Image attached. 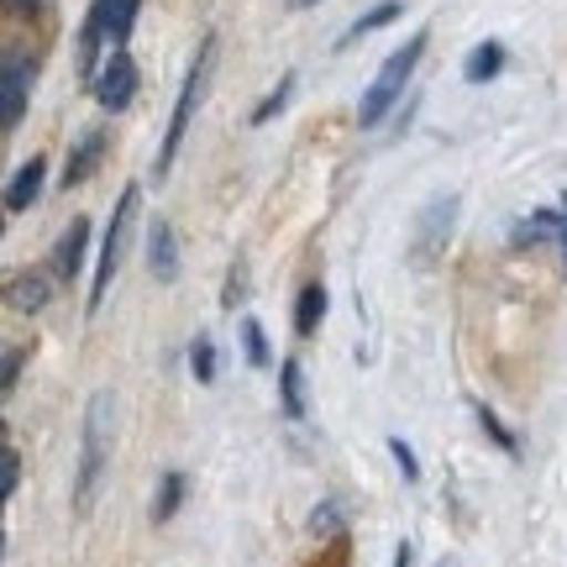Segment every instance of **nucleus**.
Segmentation results:
<instances>
[{
	"mask_svg": "<svg viewBox=\"0 0 567 567\" xmlns=\"http://www.w3.org/2000/svg\"><path fill=\"white\" fill-rule=\"evenodd\" d=\"M289 95H295V74H284V80L274 84V90H268V101L258 105V111H252V126H268V122H274L284 105H289Z\"/></svg>",
	"mask_w": 567,
	"mask_h": 567,
	"instance_id": "obj_19",
	"label": "nucleus"
},
{
	"mask_svg": "<svg viewBox=\"0 0 567 567\" xmlns=\"http://www.w3.org/2000/svg\"><path fill=\"white\" fill-rule=\"evenodd\" d=\"M53 268H27V274H11L6 279V305L21 310V316H38L42 305L53 300V279H48Z\"/></svg>",
	"mask_w": 567,
	"mask_h": 567,
	"instance_id": "obj_8",
	"label": "nucleus"
},
{
	"mask_svg": "<svg viewBox=\"0 0 567 567\" xmlns=\"http://www.w3.org/2000/svg\"><path fill=\"white\" fill-rule=\"evenodd\" d=\"M210 74H216V38H205L200 53H195V63H189V80H184L179 105H174L168 132H163V153H158V163H153V174H158V179L174 168V158H179L184 132H189V122H195V111H200V101H205V90H210Z\"/></svg>",
	"mask_w": 567,
	"mask_h": 567,
	"instance_id": "obj_2",
	"label": "nucleus"
},
{
	"mask_svg": "<svg viewBox=\"0 0 567 567\" xmlns=\"http://www.w3.org/2000/svg\"><path fill=\"white\" fill-rule=\"evenodd\" d=\"M400 11H405L400 0H379V6H373L368 17H358V21H352V27H347V32H342V42H337V48H352V42H358V38H368V32H379V27H389V21L400 17Z\"/></svg>",
	"mask_w": 567,
	"mask_h": 567,
	"instance_id": "obj_17",
	"label": "nucleus"
},
{
	"mask_svg": "<svg viewBox=\"0 0 567 567\" xmlns=\"http://www.w3.org/2000/svg\"><path fill=\"white\" fill-rule=\"evenodd\" d=\"M473 415H478V425H484L488 436H494V442L505 446L509 457H515V452H520V442H515V431H509V425L499 421V415H494V410H488V405H473Z\"/></svg>",
	"mask_w": 567,
	"mask_h": 567,
	"instance_id": "obj_21",
	"label": "nucleus"
},
{
	"mask_svg": "<svg viewBox=\"0 0 567 567\" xmlns=\"http://www.w3.org/2000/svg\"><path fill=\"white\" fill-rule=\"evenodd\" d=\"M499 69H505V42H478L463 63V80L467 84H488Z\"/></svg>",
	"mask_w": 567,
	"mask_h": 567,
	"instance_id": "obj_16",
	"label": "nucleus"
},
{
	"mask_svg": "<svg viewBox=\"0 0 567 567\" xmlns=\"http://www.w3.org/2000/svg\"><path fill=\"white\" fill-rule=\"evenodd\" d=\"M243 352H247V363H252V368L274 363V358H268V337H264V326H258V321H243Z\"/></svg>",
	"mask_w": 567,
	"mask_h": 567,
	"instance_id": "obj_23",
	"label": "nucleus"
},
{
	"mask_svg": "<svg viewBox=\"0 0 567 567\" xmlns=\"http://www.w3.org/2000/svg\"><path fill=\"white\" fill-rule=\"evenodd\" d=\"M105 17V38H111V48H126V38H132V27H137V11L142 0H95Z\"/></svg>",
	"mask_w": 567,
	"mask_h": 567,
	"instance_id": "obj_13",
	"label": "nucleus"
},
{
	"mask_svg": "<svg viewBox=\"0 0 567 567\" xmlns=\"http://www.w3.org/2000/svg\"><path fill=\"white\" fill-rule=\"evenodd\" d=\"M425 32H415V38L405 42V48H394L384 59V69L373 74V84L363 90V101H358V122L363 126H379L394 111V101L405 95V84H410V74H415V63H421V53H425Z\"/></svg>",
	"mask_w": 567,
	"mask_h": 567,
	"instance_id": "obj_3",
	"label": "nucleus"
},
{
	"mask_svg": "<svg viewBox=\"0 0 567 567\" xmlns=\"http://www.w3.org/2000/svg\"><path fill=\"white\" fill-rule=\"evenodd\" d=\"M42 179H48V158H27L11 174V184H6V210L17 216V210H27V205L42 195Z\"/></svg>",
	"mask_w": 567,
	"mask_h": 567,
	"instance_id": "obj_11",
	"label": "nucleus"
},
{
	"mask_svg": "<svg viewBox=\"0 0 567 567\" xmlns=\"http://www.w3.org/2000/svg\"><path fill=\"white\" fill-rule=\"evenodd\" d=\"M21 6H38V0H21Z\"/></svg>",
	"mask_w": 567,
	"mask_h": 567,
	"instance_id": "obj_31",
	"label": "nucleus"
},
{
	"mask_svg": "<svg viewBox=\"0 0 567 567\" xmlns=\"http://www.w3.org/2000/svg\"><path fill=\"white\" fill-rule=\"evenodd\" d=\"M21 363H27V352H6V373H0V389H6V394L17 389V379H21Z\"/></svg>",
	"mask_w": 567,
	"mask_h": 567,
	"instance_id": "obj_26",
	"label": "nucleus"
},
{
	"mask_svg": "<svg viewBox=\"0 0 567 567\" xmlns=\"http://www.w3.org/2000/svg\"><path fill=\"white\" fill-rule=\"evenodd\" d=\"M105 158V132H84L80 147L69 153V163H63V189H74V184H84L95 168H101Z\"/></svg>",
	"mask_w": 567,
	"mask_h": 567,
	"instance_id": "obj_12",
	"label": "nucleus"
},
{
	"mask_svg": "<svg viewBox=\"0 0 567 567\" xmlns=\"http://www.w3.org/2000/svg\"><path fill=\"white\" fill-rule=\"evenodd\" d=\"M279 400L289 421H305V368L300 358H284L279 363Z\"/></svg>",
	"mask_w": 567,
	"mask_h": 567,
	"instance_id": "obj_14",
	"label": "nucleus"
},
{
	"mask_svg": "<svg viewBox=\"0 0 567 567\" xmlns=\"http://www.w3.org/2000/svg\"><path fill=\"white\" fill-rule=\"evenodd\" d=\"M457 195H436L425 200V210L415 216V237H410V268H431L452 243V226H457Z\"/></svg>",
	"mask_w": 567,
	"mask_h": 567,
	"instance_id": "obj_5",
	"label": "nucleus"
},
{
	"mask_svg": "<svg viewBox=\"0 0 567 567\" xmlns=\"http://www.w3.org/2000/svg\"><path fill=\"white\" fill-rule=\"evenodd\" d=\"M132 95H137V63H132V53H126V48H111L101 80H95V101H101L105 111H126V105H132Z\"/></svg>",
	"mask_w": 567,
	"mask_h": 567,
	"instance_id": "obj_6",
	"label": "nucleus"
},
{
	"mask_svg": "<svg viewBox=\"0 0 567 567\" xmlns=\"http://www.w3.org/2000/svg\"><path fill=\"white\" fill-rule=\"evenodd\" d=\"M243 295H247V279H243V264H237V268H231V284H226V295H221V305H226V310H231V305L243 300Z\"/></svg>",
	"mask_w": 567,
	"mask_h": 567,
	"instance_id": "obj_27",
	"label": "nucleus"
},
{
	"mask_svg": "<svg viewBox=\"0 0 567 567\" xmlns=\"http://www.w3.org/2000/svg\"><path fill=\"white\" fill-rule=\"evenodd\" d=\"M17 484H21V463H17V446L6 442V446H0V494L11 499V494H17Z\"/></svg>",
	"mask_w": 567,
	"mask_h": 567,
	"instance_id": "obj_24",
	"label": "nucleus"
},
{
	"mask_svg": "<svg viewBox=\"0 0 567 567\" xmlns=\"http://www.w3.org/2000/svg\"><path fill=\"white\" fill-rule=\"evenodd\" d=\"M147 274L158 284L179 279V237H174V226L163 221V216L147 226Z\"/></svg>",
	"mask_w": 567,
	"mask_h": 567,
	"instance_id": "obj_9",
	"label": "nucleus"
},
{
	"mask_svg": "<svg viewBox=\"0 0 567 567\" xmlns=\"http://www.w3.org/2000/svg\"><path fill=\"white\" fill-rule=\"evenodd\" d=\"M389 457H394V467L405 473L410 484L421 478V463H415V452H410V442H405V436H389Z\"/></svg>",
	"mask_w": 567,
	"mask_h": 567,
	"instance_id": "obj_25",
	"label": "nucleus"
},
{
	"mask_svg": "<svg viewBox=\"0 0 567 567\" xmlns=\"http://www.w3.org/2000/svg\"><path fill=\"white\" fill-rule=\"evenodd\" d=\"M184 505V473H163L158 484V505H153V526H163V520H174V509Z\"/></svg>",
	"mask_w": 567,
	"mask_h": 567,
	"instance_id": "obj_18",
	"label": "nucleus"
},
{
	"mask_svg": "<svg viewBox=\"0 0 567 567\" xmlns=\"http://www.w3.org/2000/svg\"><path fill=\"white\" fill-rule=\"evenodd\" d=\"M305 6H316V0H289V11H305Z\"/></svg>",
	"mask_w": 567,
	"mask_h": 567,
	"instance_id": "obj_29",
	"label": "nucleus"
},
{
	"mask_svg": "<svg viewBox=\"0 0 567 567\" xmlns=\"http://www.w3.org/2000/svg\"><path fill=\"white\" fill-rule=\"evenodd\" d=\"M111 436H116V394L95 389L84 410V442H80V473H74V515H90L101 499V478L111 463Z\"/></svg>",
	"mask_w": 567,
	"mask_h": 567,
	"instance_id": "obj_1",
	"label": "nucleus"
},
{
	"mask_svg": "<svg viewBox=\"0 0 567 567\" xmlns=\"http://www.w3.org/2000/svg\"><path fill=\"white\" fill-rule=\"evenodd\" d=\"M326 321V284H305L300 300H295V331L300 337H316Z\"/></svg>",
	"mask_w": 567,
	"mask_h": 567,
	"instance_id": "obj_15",
	"label": "nucleus"
},
{
	"mask_svg": "<svg viewBox=\"0 0 567 567\" xmlns=\"http://www.w3.org/2000/svg\"><path fill=\"white\" fill-rule=\"evenodd\" d=\"M189 368H195V379H200V384H210V379H216V342H210V337H195V347H189Z\"/></svg>",
	"mask_w": 567,
	"mask_h": 567,
	"instance_id": "obj_20",
	"label": "nucleus"
},
{
	"mask_svg": "<svg viewBox=\"0 0 567 567\" xmlns=\"http://www.w3.org/2000/svg\"><path fill=\"white\" fill-rule=\"evenodd\" d=\"M310 536H342V505L337 499L310 509Z\"/></svg>",
	"mask_w": 567,
	"mask_h": 567,
	"instance_id": "obj_22",
	"label": "nucleus"
},
{
	"mask_svg": "<svg viewBox=\"0 0 567 567\" xmlns=\"http://www.w3.org/2000/svg\"><path fill=\"white\" fill-rule=\"evenodd\" d=\"M563 258H567V237H563Z\"/></svg>",
	"mask_w": 567,
	"mask_h": 567,
	"instance_id": "obj_30",
	"label": "nucleus"
},
{
	"mask_svg": "<svg viewBox=\"0 0 567 567\" xmlns=\"http://www.w3.org/2000/svg\"><path fill=\"white\" fill-rule=\"evenodd\" d=\"M137 184H126L122 195H116V210H111V226H105L101 237V264H95V279H90V310H101L105 289L111 279L122 274V258H126V237H132V221H137Z\"/></svg>",
	"mask_w": 567,
	"mask_h": 567,
	"instance_id": "obj_4",
	"label": "nucleus"
},
{
	"mask_svg": "<svg viewBox=\"0 0 567 567\" xmlns=\"http://www.w3.org/2000/svg\"><path fill=\"white\" fill-rule=\"evenodd\" d=\"M389 567H410V542H400V547H394V563Z\"/></svg>",
	"mask_w": 567,
	"mask_h": 567,
	"instance_id": "obj_28",
	"label": "nucleus"
},
{
	"mask_svg": "<svg viewBox=\"0 0 567 567\" xmlns=\"http://www.w3.org/2000/svg\"><path fill=\"white\" fill-rule=\"evenodd\" d=\"M84 247H90V221L84 216H74L69 221V231L59 237V247H53V279H74L80 274V264H84Z\"/></svg>",
	"mask_w": 567,
	"mask_h": 567,
	"instance_id": "obj_10",
	"label": "nucleus"
},
{
	"mask_svg": "<svg viewBox=\"0 0 567 567\" xmlns=\"http://www.w3.org/2000/svg\"><path fill=\"white\" fill-rule=\"evenodd\" d=\"M27 95H32V63L11 53L6 69H0V126L6 132H17L21 116H27Z\"/></svg>",
	"mask_w": 567,
	"mask_h": 567,
	"instance_id": "obj_7",
	"label": "nucleus"
}]
</instances>
